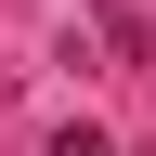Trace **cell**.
<instances>
[{
  "label": "cell",
  "mask_w": 156,
  "mask_h": 156,
  "mask_svg": "<svg viewBox=\"0 0 156 156\" xmlns=\"http://www.w3.org/2000/svg\"><path fill=\"white\" fill-rule=\"evenodd\" d=\"M52 156H117V143L91 130V117H65V130H52Z\"/></svg>",
  "instance_id": "cell-1"
}]
</instances>
